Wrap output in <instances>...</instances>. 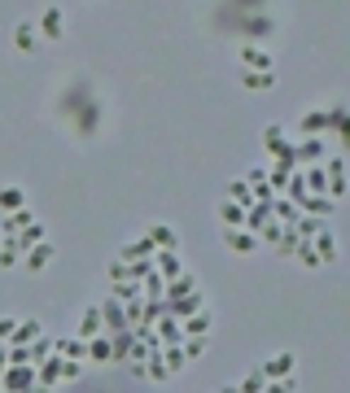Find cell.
I'll list each match as a JSON object with an SVG mask.
<instances>
[{"label":"cell","instance_id":"cell-5","mask_svg":"<svg viewBox=\"0 0 350 393\" xmlns=\"http://www.w3.org/2000/svg\"><path fill=\"white\" fill-rule=\"evenodd\" d=\"M259 372H263L267 380H285V376H293V354H271V358H263Z\"/></svg>","mask_w":350,"mask_h":393},{"label":"cell","instance_id":"cell-33","mask_svg":"<svg viewBox=\"0 0 350 393\" xmlns=\"http://www.w3.org/2000/svg\"><path fill=\"white\" fill-rule=\"evenodd\" d=\"M154 258H158V267H162V275H166V280L180 275V258H175V254H154Z\"/></svg>","mask_w":350,"mask_h":393},{"label":"cell","instance_id":"cell-39","mask_svg":"<svg viewBox=\"0 0 350 393\" xmlns=\"http://www.w3.org/2000/svg\"><path fill=\"white\" fill-rule=\"evenodd\" d=\"M206 350V336H188V346H184V358H197Z\"/></svg>","mask_w":350,"mask_h":393},{"label":"cell","instance_id":"cell-42","mask_svg":"<svg viewBox=\"0 0 350 393\" xmlns=\"http://www.w3.org/2000/svg\"><path fill=\"white\" fill-rule=\"evenodd\" d=\"M162 341H166V346H180V328H171V319L162 324Z\"/></svg>","mask_w":350,"mask_h":393},{"label":"cell","instance_id":"cell-30","mask_svg":"<svg viewBox=\"0 0 350 393\" xmlns=\"http://www.w3.org/2000/svg\"><path fill=\"white\" fill-rule=\"evenodd\" d=\"M202 306H206V297H202V293H188V297H184L180 306H171V310H175V314H197Z\"/></svg>","mask_w":350,"mask_h":393},{"label":"cell","instance_id":"cell-24","mask_svg":"<svg viewBox=\"0 0 350 393\" xmlns=\"http://www.w3.org/2000/svg\"><path fill=\"white\" fill-rule=\"evenodd\" d=\"M31 223H35V219H31V210L22 205V210H13L9 219H0V232H13V227H31Z\"/></svg>","mask_w":350,"mask_h":393},{"label":"cell","instance_id":"cell-8","mask_svg":"<svg viewBox=\"0 0 350 393\" xmlns=\"http://www.w3.org/2000/svg\"><path fill=\"white\" fill-rule=\"evenodd\" d=\"M62 13H66V9H44V18H40V26H35V35H44V40H62Z\"/></svg>","mask_w":350,"mask_h":393},{"label":"cell","instance_id":"cell-29","mask_svg":"<svg viewBox=\"0 0 350 393\" xmlns=\"http://www.w3.org/2000/svg\"><path fill=\"white\" fill-rule=\"evenodd\" d=\"M303 188H311V197H320L324 188H329V175H324L320 166H315V171H307V183H303Z\"/></svg>","mask_w":350,"mask_h":393},{"label":"cell","instance_id":"cell-20","mask_svg":"<svg viewBox=\"0 0 350 393\" xmlns=\"http://www.w3.org/2000/svg\"><path fill=\"white\" fill-rule=\"evenodd\" d=\"M324 127H329V114H324V110H307L303 114V131H307V136H320Z\"/></svg>","mask_w":350,"mask_h":393},{"label":"cell","instance_id":"cell-36","mask_svg":"<svg viewBox=\"0 0 350 393\" xmlns=\"http://www.w3.org/2000/svg\"><path fill=\"white\" fill-rule=\"evenodd\" d=\"M57 350L70 358H88V341H57Z\"/></svg>","mask_w":350,"mask_h":393},{"label":"cell","instance_id":"cell-21","mask_svg":"<svg viewBox=\"0 0 350 393\" xmlns=\"http://www.w3.org/2000/svg\"><path fill=\"white\" fill-rule=\"evenodd\" d=\"M132 350H136V336L132 332H118V341L110 346V363L114 358H132Z\"/></svg>","mask_w":350,"mask_h":393},{"label":"cell","instance_id":"cell-19","mask_svg":"<svg viewBox=\"0 0 350 393\" xmlns=\"http://www.w3.org/2000/svg\"><path fill=\"white\" fill-rule=\"evenodd\" d=\"M298 201H303V210H307V215H324V219H329L333 210H337L329 197H298Z\"/></svg>","mask_w":350,"mask_h":393},{"label":"cell","instance_id":"cell-23","mask_svg":"<svg viewBox=\"0 0 350 393\" xmlns=\"http://www.w3.org/2000/svg\"><path fill=\"white\" fill-rule=\"evenodd\" d=\"M13 241H18V249H22V254H27L31 245H40V241H44V227H40V223H31V227H22V236H13Z\"/></svg>","mask_w":350,"mask_h":393},{"label":"cell","instance_id":"cell-37","mask_svg":"<svg viewBox=\"0 0 350 393\" xmlns=\"http://www.w3.org/2000/svg\"><path fill=\"white\" fill-rule=\"evenodd\" d=\"M276 245H281V258H293V249H298V236H293V227H285V232H281V241H276Z\"/></svg>","mask_w":350,"mask_h":393},{"label":"cell","instance_id":"cell-1","mask_svg":"<svg viewBox=\"0 0 350 393\" xmlns=\"http://www.w3.org/2000/svg\"><path fill=\"white\" fill-rule=\"evenodd\" d=\"M263 144H267V153L276 157L281 166H285V162H293V149H289V140H285V127H281V123L263 127Z\"/></svg>","mask_w":350,"mask_h":393},{"label":"cell","instance_id":"cell-46","mask_svg":"<svg viewBox=\"0 0 350 393\" xmlns=\"http://www.w3.org/2000/svg\"><path fill=\"white\" fill-rule=\"evenodd\" d=\"M22 393H48V389L44 385H31V389H22Z\"/></svg>","mask_w":350,"mask_h":393},{"label":"cell","instance_id":"cell-12","mask_svg":"<svg viewBox=\"0 0 350 393\" xmlns=\"http://www.w3.org/2000/svg\"><path fill=\"white\" fill-rule=\"evenodd\" d=\"M0 385H5V389H18V393H22V389H31V385H35V376L27 372V367H13V372H0Z\"/></svg>","mask_w":350,"mask_h":393},{"label":"cell","instance_id":"cell-14","mask_svg":"<svg viewBox=\"0 0 350 393\" xmlns=\"http://www.w3.org/2000/svg\"><path fill=\"white\" fill-rule=\"evenodd\" d=\"M320 157H324V140L320 136H307L303 149H293V162H320Z\"/></svg>","mask_w":350,"mask_h":393},{"label":"cell","instance_id":"cell-34","mask_svg":"<svg viewBox=\"0 0 350 393\" xmlns=\"http://www.w3.org/2000/svg\"><path fill=\"white\" fill-rule=\"evenodd\" d=\"M193 288H197V280H193V275H180V280H171V302H175V297H188Z\"/></svg>","mask_w":350,"mask_h":393},{"label":"cell","instance_id":"cell-47","mask_svg":"<svg viewBox=\"0 0 350 393\" xmlns=\"http://www.w3.org/2000/svg\"><path fill=\"white\" fill-rule=\"evenodd\" d=\"M0 245H5V241H0Z\"/></svg>","mask_w":350,"mask_h":393},{"label":"cell","instance_id":"cell-22","mask_svg":"<svg viewBox=\"0 0 350 393\" xmlns=\"http://www.w3.org/2000/svg\"><path fill=\"white\" fill-rule=\"evenodd\" d=\"M320 227H324L320 219H303V215H298V227H293V236H298V241H307V245H311L315 236H320Z\"/></svg>","mask_w":350,"mask_h":393},{"label":"cell","instance_id":"cell-6","mask_svg":"<svg viewBox=\"0 0 350 393\" xmlns=\"http://www.w3.org/2000/svg\"><path fill=\"white\" fill-rule=\"evenodd\" d=\"M48 262H53V245H48V241H40V245H31L27 254H22V267H27V271H44Z\"/></svg>","mask_w":350,"mask_h":393},{"label":"cell","instance_id":"cell-35","mask_svg":"<svg viewBox=\"0 0 350 393\" xmlns=\"http://www.w3.org/2000/svg\"><path fill=\"white\" fill-rule=\"evenodd\" d=\"M162 363H166V372H180V367H184L188 358H184V350H180V346H166V354H162Z\"/></svg>","mask_w":350,"mask_h":393},{"label":"cell","instance_id":"cell-45","mask_svg":"<svg viewBox=\"0 0 350 393\" xmlns=\"http://www.w3.org/2000/svg\"><path fill=\"white\" fill-rule=\"evenodd\" d=\"M5 367H9V350H5V346H0V372H5Z\"/></svg>","mask_w":350,"mask_h":393},{"label":"cell","instance_id":"cell-3","mask_svg":"<svg viewBox=\"0 0 350 393\" xmlns=\"http://www.w3.org/2000/svg\"><path fill=\"white\" fill-rule=\"evenodd\" d=\"M223 245H228L232 254H254L259 249V236L245 232V227H228V232H223Z\"/></svg>","mask_w":350,"mask_h":393},{"label":"cell","instance_id":"cell-31","mask_svg":"<svg viewBox=\"0 0 350 393\" xmlns=\"http://www.w3.org/2000/svg\"><path fill=\"white\" fill-rule=\"evenodd\" d=\"M22 201H27L22 188H0V205H5V210H22Z\"/></svg>","mask_w":350,"mask_h":393},{"label":"cell","instance_id":"cell-25","mask_svg":"<svg viewBox=\"0 0 350 393\" xmlns=\"http://www.w3.org/2000/svg\"><path fill=\"white\" fill-rule=\"evenodd\" d=\"M219 219L228 223V227H245V210L232 205V201H223V205H219Z\"/></svg>","mask_w":350,"mask_h":393},{"label":"cell","instance_id":"cell-43","mask_svg":"<svg viewBox=\"0 0 350 393\" xmlns=\"http://www.w3.org/2000/svg\"><path fill=\"white\" fill-rule=\"evenodd\" d=\"M110 280L123 284V280H128V267H123V262H110Z\"/></svg>","mask_w":350,"mask_h":393},{"label":"cell","instance_id":"cell-44","mask_svg":"<svg viewBox=\"0 0 350 393\" xmlns=\"http://www.w3.org/2000/svg\"><path fill=\"white\" fill-rule=\"evenodd\" d=\"M281 232H285L281 223H271V227H263V241H281Z\"/></svg>","mask_w":350,"mask_h":393},{"label":"cell","instance_id":"cell-17","mask_svg":"<svg viewBox=\"0 0 350 393\" xmlns=\"http://www.w3.org/2000/svg\"><path fill=\"white\" fill-rule=\"evenodd\" d=\"M96 310H101V319H106L110 328H128V310H123V306H118L114 297H110L106 306H96Z\"/></svg>","mask_w":350,"mask_h":393},{"label":"cell","instance_id":"cell-10","mask_svg":"<svg viewBox=\"0 0 350 393\" xmlns=\"http://www.w3.org/2000/svg\"><path fill=\"white\" fill-rule=\"evenodd\" d=\"M35 40H40V35H35V22H18V26H13V48H18V52H35V48H40Z\"/></svg>","mask_w":350,"mask_h":393},{"label":"cell","instance_id":"cell-13","mask_svg":"<svg viewBox=\"0 0 350 393\" xmlns=\"http://www.w3.org/2000/svg\"><path fill=\"white\" fill-rule=\"evenodd\" d=\"M101 310H96V306H88L84 310V324H79V341H92V336H101Z\"/></svg>","mask_w":350,"mask_h":393},{"label":"cell","instance_id":"cell-15","mask_svg":"<svg viewBox=\"0 0 350 393\" xmlns=\"http://www.w3.org/2000/svg\"><path fill=\"white\" fill-rule=\"evenodd\" d=\"M241 84H245V88H254V92H267L271 84H276V74H271V70H245V74H241Z\"/></svg>","mask_w":350,"mask_h":393},{"label":"cell","instance_id":"cell-41","mask_svg":"<svg viewBox=\"0 0 350 393\" xmlns=\"http://www.w3.org/2000/svg\"><path fill=\"white\" fill-rule=\"evenodd\" d=\"M145 376H154V380H166V363H145Z\"/></svg>","mask_w":350,"mask_h":393},{"label":"cell","instance_id":"cell-40","mask_svg":"<svg viewBox=\"0 0 350 393\" xmlns=\"http://www.w3.org/2000/svg\"><path fill=\"white\" fill-rule=\"evenodd\" d=\"M13 328H18V319H9V314H5V319H0V346H9V336H13Z\"/></svg>","mask_w":350,"mask_h":393},{"label":"cell","instance_id":"cell-18","mask_svg":"<svg viewBox=\"0 0 350 393\" xmlns=\"http://www.w3.org/2000/svg\"><path fill=\"white\" fill-rule=\"evenodd\" d=\"M31 336H40V324H35V319H18L9 346H31Z\"/></svg>","mask_w":350,"mask_h":393},{"label":"cell","instance_id":"cell-28","mask_svg":"<svg viewBox=\"0 0 350 393\" xmlns=\"http://www.w3.org/2000/svg\"><path fill=\"white\" fill-rule=\"evenodd\" d=\"M206 328H210V319H206L202 310H197V314H188V319H184V332H188V336H206Z\"/></svg>","mask_w":350,"mask_h":393},{"label":"cell","instance_id":"cell-16","mask_svg":"<svg viewBox=\"0 0 350 393\" xmlns=\"http://www.w3.org/2000/svg\"><path fill=\"white\" fill-rule=\"evenodd\" d=\"M228 201H232V205H241L245 215H249V205H254V197H249V183H245V179H232V183H228Z\"/></svg>","mask_w":350,"mask_h":393},{"label":"cell","instance_id":"cell-11","mask_svg":"<svg viewBox=\"0 0 350 393\" xmlns=\"http://www.w3.org/2000/svg\"><path fill=\"white\" fill-rule=\"evenodd\" d=\"M324 114H329V127L337 131V144H346V136H350V127H346V101H333Z\"/></svg>","mask_w":350,"mask_h":393},{"label":"cell","instance_id":"cell-38","mask_svg":"<svg viewBox=\"0 0 350 393\" xmlns=\"http://www.w3.org/2000/svg\"><path fill=\"white\" fill-rule=\"evenodd\" d=\"M267 188H289V171H285V166H276V171L267 175Z\"/></svg>","mask_w":350,"mask_h":393},{"label":"cell","instance_id":"cell-26","mask_svg":"<svg viewBox=\"0 0 350 393\" xmlns=\"http://www.w3.org/2000/svg\"><path fill=\"white\" fill-rule=\"evenodd\" d=\"M88 358H92V363H110V341L92 336V341H88Z\"/></svg>","mask_w":350,"mask_h":393},{"label":"cell","instance_id":"cell-2","mask_svg":"<svg viewBox=\"0 0 350 393\" xmlns=\"http://www.w3.org/2000/svg\"><path fill=\"white\" fill-rule=\"evenodd\" d=\"M154 258V241H149V236H140V241H128L118 249V262L123 267H132V262H149Z\"/></svg>","mask_w":350,"mask_h":393},{"label":"cell","instance_id":"cell-9","mask_svg":"<svg viewBox=\"0 0 350 393\" xmlns=\"http://www.w3.org/2000/svg\"><path fill=\"white\" fill-rule=\"evenodd\" d=\"M311 249H315V258H320V267H324V262H333V258H337V241H333V232H329V227H320V236L311 241Z\"/></svg>","mask_w":350,"mask_h":393},{"label":"cell","instance_id":"cell-32","mask_svg":"<svg viewBox=\"0 0 350 393\" xmlns=\"http://www.w3.org/2000/svg\"><path fill=\"white\" fill-rule=\"evenodd\" d=\"M136 293H140V284H136V280L114 284V302H136Z\"/></svg>","mask_w":350,"mask_h":393},{"label":"cell","instance_id":"cell-4","mask_svg":"<svg viewBox=\"0 0 350 393\" xmlns=\"http://www.w3.org/2000/svg\"><path fill=\"white\" fill-rule=\"evenodd\" d=\"M149 241H154V249H162V254H175L180 249V232L166 227V223H154L149 227Z\"/></svg>","mask_w":350,"mask_h":393},{"label":"cell","instance_id":"cell-27","mask_svg":"<svg viewBox=\"0 0 350 393\" xmlns=\"http://www.w3.org/2000/svg\"><path fill=\"white\" fill-rule=\"evenodd\" d=\"M263 389H267V376H263V372H249V376L237 385V393H263Z\"/></svg>","mask_w":350,"mask_h":393},{"label":"cell","instance_id":"cell-7","mask_svg":"<svg viewBox=\"0 0 350 393\" xmlns=\"http://www.w3.org/2000/svg\"><path fill=\"white\" fill-rule=\"evenodd\" d=\"M237 57H241V66H245V70H271V52H263V48L241 44V48H237Z\"/></svg>","mask_w":350,"mask_h":393}]
</instances>
